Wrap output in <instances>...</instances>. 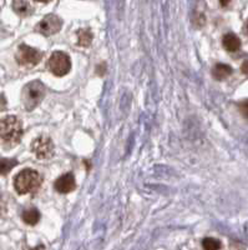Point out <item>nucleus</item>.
Segmentation results:
<instances>
[{
  "label": "nucleus",
  "mask_w": 248,
  "mask_h": 250,
  "mask_svg": "<svg viewBox=\"0 0 248 250\" xmlns=\"http://www.w3.org/2000/svg\"><path fill=\"white\" fill-rule=\"evenodd\" d=\"M93 42V34L89 29H81L77 31V44L80 46H89Z\"/></svg>",
  "instance_id": "13"
},
{
  "label": "nucleus",
  "mask_w": 248,
  "mask_h": 250,
  "mask_svg": "<svg viewBox=\"0 0 248 250\" xmlns=\"http://www.w3.org/2000/svg\"><path fill=\"white\" fill-rule=\"evenodd\" d=\"M23 137V125L14 115L0 119V140L5 145H17Z\"/></svg>",
  "instance_id": "1"
},
{
  "label": "nucleus",
  "mask_w": 248,
  "mask_h": 250,
  "mask_svg": "<svg viewBox=\"0 0 248 250\" xmlns=\"http://www.w3.org/2000/svg\"><path fill=\"white\" fill-rule=\"evenodd\" d=\"M13 9L14 12L17 13L20 17H29V15L33 14V6H31V3L29 1H25V0H17V1H13Z\"/></svg>",
  "instance_id": "10"
},
{
  "label": "nucleus",
  "mask_w": 248,
  "mask_h": 250,
  "mask_svg": "<svg viewBox=\"0 0 248 250\" xmlns=\"http://www.w3.org/2000/svg\"><path fill=\"white\" fill-rule=\"evenodd\" d=\"M30 250H44V247H42V245H38V247L33 248V249H30Z\"/></svg>",
  "instance_id": "19"
},
{
  "label": "nucleus",
  "mask_w": 248,
  "mask_h": 250,
  "mask_svg": "<svg viewBox=\"0 0 248 250\" xmlns=\"http://www.w3.org/2000/svg\"><path fill=\"white\" fill-rule=\"evenodd\" d=\"M21 219L24 223L28 225H37L40 220V213L35 208H30V209H25L21 214Z\"/></svg>",
  "instance_id": "12"
},
{
  "label": "nucleus",
  "mask_w": 248,
  "mask_h": 250,
  "mask_svg": "<svg viewBox=\"0 0 248 250\" xmlns=\"http://www.w3.org/2000/svg\"><path fill=\"white\" fill-rule=\"evenodd\" d=\"M227 4H229V1H222V3H221V5H227Z\"/></svg>",
  "instance_id": "21"
},
{
  "label": "nucleus",
  "mask_w": 248,
  "mask_h": 250,
  "mask_svg": "<svg viewBox=\"0 0 248 250\" xmlns=\"http://www.w3.org/2000/svg\"><path fill=\"white\" fill-rule=\"evenodd\" d=\"M245 31H246V34L248 35V19H247V21H246V25H245Z\"/></svg>",
  "instance_id": "20"
},
{
  "label": "nucleus",
  "mask_w": 248,
  "mask_h": 250,
  "mask_svg": "<svg viewBox=\"0 0 248 250\" xmlns=\"http://www.w3.org/2000/svg\"><path fill=\"white\" fill-rule=\"evenodd\" d=\"M18 162L15 159H0V175H6L14 167H17Z\"/></svg>",
  "instance_id": "14"
},
{
  "label": "nucleus",
  "mask_w": 248,
  "mask_h": 250,
  "mask_svg": "<svg viewBox=\"0 0 248 250\" xmlns=\"http://www.w3.org/2000/svg\"><path fill=\"white\" fill-rule=\"evenodd\" d=\"M5 108H6V100L5 98H4V95L0 94V110H5Z\"/></svg>",
  "instance_id": "17"
},
{
  "label": "nucleus",
  "mask_w": 248,
  "mask_h": 250,
  "mask_svg": "<svg viewBox=\"0 0 248 250\" xmlns=\"http://www.w3.org/2000/svg\"><path fill=\"white\" fill-rule=\"evenodd\" d=\"M222 44L225 46V49L227 51H237L238 49L241 48V40L240 38L237 37L236 34L233 33H229V34H226L222 39Z\"/></svg>",
  "instance_id": "9"
},
{
  "label": "nucleus",
  "mask_w": 248,
  "mask_h": 250,
  "mask_svg": "<svg viewBox=\"0 0 248 250\" xmlns=\"http://www.w3.org/2000/svg\"><path fill=\"white\" fill-rule=\"evenodd\" d=\"M240 111L242 113L243 117H246L248 119V100H245L240 104Z\"/></svg>",
  "instance_id": "16"
},
{
  "label": "nucleus",
  "mask_w": 248,
  "mask_h": 250,
  "mask_svg": "<svg viewBox=\"0 0 248 250\" xmlns=\"http://www.w3.org/2000/svg\"><path fill=\"white\" fill-rule=\"evenodd\" d=\"M232 68L227 64H222V62H218L212 69V75H213L214 79L217 80H223L226 78H229L232 74Z\"/></svg>",
  "instance_id": "11"
},
{
  "label": "nucleus",
  "mask_w": 248,
  "mask_h": 250,
  "mask_svg": "<svg viewBox=\"0 0 248 250\" xmlns=\"http://www.w3.org/2000/svg\"><path fill=\"white\" fill-rule=\"evenodd\" d=\"M54 188L57 193L61 194H68L76 188V182H75V176L71 173H66L64 175L59 176L54 184Z\"/></svg>",
  "instance_id": "8"
},
{
  "label": "nucleus",
  "mask_w": 248,
  "mask_h": 250,
  "mask_svg": "<svg viewBox=\"0 0 248 250\" xmlns=\"http://www.w3.org/2000/svg\"><path fill=\"white\" fill-rule=\"evenodd\" d=\"M45 85L39 80L28 83L21 91V102H23L24 108L28 111L34 110L45 98Z\"/></svg>",
  "instance_id": "3"
},
{
  "label": "nucleus",
  "mask_w": 248,
  "mask_h": 250,
  "mask_svg": "<svg viewBox=\"0 0 248 250\" xmlns=\"http://www.w3.org/2000/svg\"><path fill=\"white\" fill-rule=\"evenodd\" d=\"M42 58V53L39 51L38 49L31 48V46L25 45H20L18 48L17 54H15V59H17V62L19 65L24 66V68H33L37 64H39L40 60Z\"/></svg>",
  "instance_id": "5"
},
{
  "label": "nucleus",
  "mask_w": 248,
  "mask_h": 250,
  "mask_svg": "<svg viewBox=\"0 0 248 250\" xmlns=\"http://www.w3.org/2000/svg\"><path fill=\"white\" fill-rule=\"evenodd\" d=\"M202 247L205 250H220L222 248V244L218 239L205 238L202 240Z\"/></svg>",
  "instance_id": "15"
},
{
  "label": "nucleus",
  "mask_w": 248,
  "mask_h": 250,
  "mask_svg": "<svg viewBox=\"0 0 248 250\" xmlns=\"http://www.w3.org/2000/svg\"><path fill=\"white\" fill-rule=\"evenodd\" d=\"M62 21L57 15L49 14L41 19L39 24L37 25V30L40 34L45 35V37H50V35L57 34V31L61 29Z\"/></svg>",
  "instance_id": "7"
},
{
  "label": "nucleus",
  "mask_w": 248,
  "mask_h": 250,
  "mask_svg": "<svg viewBox=\"0 0 248 250\" xmlns=\"http://www.w3.org/2000/svg\"><path fill=\"white\" fill-rule=\"evenodd\" d=\"M42 179L38 171L33 169H24L14 178V188L18 194L34 193L41 185Z\"/></svg>",
  "instance_id": "2"
},
{
  "label": "nucleus",
  "mask_w": 248,
  "mask_h": 250,
  "mask_svg": "<svg viewBox=\"0 0 248 250\" xmlns=\"http://www.w3.org/2000/svg\"><path fill=\"white\" fill-rule=\"evenodd\" d=\"M54 149H55V146H54L53 140L46 135H40L31 143V150L38 159H50L54 155V151H55Z\"/></svg>",
  "instance_id": "6"
},
{
  "label": "nucleus",
  "mask_w": 248,
  "mask_h": 250,
  "mask_svg": "<svg viewBox=\"0 0 248 250\" xmlns=\"http://www.w3.org/2000/svg\"><path fill=\"white\" fill-rule=\"evenodd\" d=\"M241 71H242L243 74L248 77V60H246V62L242 64V66H241Z\"/></svg>",
  "instance_id": "18"
},
{
  "label": "nucleus",
  "mask_w": 248,
  "mask_h": 250,
  "mask_svg": "<svg viewBox=\"0 0 248 250\" xmlns=\"http://www.w3.org/2000/svg\"><path fill=\"white\" fill-rule=\"evenodd\" d=\"M48 69L57 77H64L71 70L70 57L64 51L53 53L48 62Z\"/></svg>",
  "instance_id": "4"
}]
</instances>
